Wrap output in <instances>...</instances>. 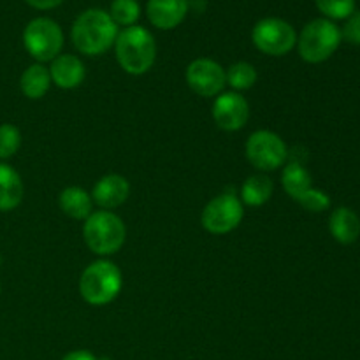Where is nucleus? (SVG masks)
<instances>
[{"label":"nucleus","instance_id":"nucleus-1","mask_svg":"<svg viewBox=\"0 0 360 360\" xmlns=\"http://www.w3.org/2000/svg\"><path fill=\"white\" fill-rule=\"evenodd\" d=\"M70 35L77 51L86 56H98L115 46L118 25L111 20L108 11L88 9L76 18Z\"/></svg>","mask_w":360,"mask_h":360},{"label":"nucleus","instance_id":"nucleus-2","mask_svg":"<svg viewBox=\"0 0 360 360\" xmlns=\"http://www.w3.org/2000/svg\"><path fill=\"white\" fill-rule=\"evenodd\" d=\"M115 51L120 67L132 76L146 74L153 67L155 58H157L155 37L139 25L118 32Z\"/></svg>","mask_w":360,"mask_h":360},{"label":"nucleus","instance_id":"nucleus-3","mask_svg":"<svg viewBox=\"0 0 360 360\" xmlns=\"http://www.w3.org/2000/svg\"><path fill=\"white\" fill-rule=\"evenodd\" d=\"M123 287L120 267L111 260L91 262L79 278V294L88 304L105 306L115 301Z\"/></svg>","mask_w":360,"mask_h":360},{"label":"nucleus","instance_id":"nucleus-4","mask_svg":"<svg viewBox=\"0 0 360 360\" xmlns=\"http://www.w3.org/2000/svg\"><path fill=\"white\" fill-rule=\"evenodd\" d=\"M83 238L88 248L97 255H115L127 239V227L112 211H95L84 220Z\"/></svg>","mask_w":360,"mask_h":360},{"label":"nucleus","instance_id":"nucleus-5","mask_svg":"<svg viewBox=\"0 0 360 360\" xmlns=\"http://www.w3.org/2000/svg\"><path fill=\"white\" fill-rule=\"evenodd\" d=\"M341 44V30L327 18L313 20L297 37L299 55L308 63H322L336 53Z\"/></svg>","mask_w":360,"mask_h":360},{"label":"nucleus","instance_id":"nucleus-6","mask_svg":"<svg viewBox=\"0 0 360 360\" xmlns=\"http://www.w3.org/2000/svg\"><path fill=\"white\" fill-rule=\"evenodd\" d=\"M25 49L32 58L42 62H53L63 48V32L56 21L49 18H35L25 27Z\"/></svg>","mask_w":360,"mask_h":360},{"label":"nucleus","instance_id":"nucleus-7","mask_svg":"<svg viewBox=\"0 0 360 360\" xmlns=\"http://www.w3.org/2000/svg\"><path fill=\"white\" fill-rule=\"evenodd\" d=\"M245 153L253 167L271 172L283 167L288 158V148L278 134L271 130H257L246 141Z\"/></svg>","mask_w":360,"mask_h":360},{"label":"nucleus","instance_id":"nucleus-8","mask_svg":"<svg viewBox=\"0 0 360 360\" xmlns=\"http://www.w3.org/2000/svg\"><path fill=\"white\" fill-rule=\"evenodd\" d=\"M252 41L264 55L283 56L295 48L297 34L294 27L281 18H264L253 27Z\"/></svg>","mask_w":360,"mask_h":360},{"label":"nucleus","instance_id":"nucleus-9","mask_svg":"<svg viewBox=\"0 0 360 360\" xmlns=\"http://www.w3.org/2000/svg\"><path fill=\"white\" fill-rule=\"evenodd\" d=\"M243 217H245V210H243L241 200L234 193H221L206 204L200 221L207 232L221 236L238 229Z\"/></svg>","mask_w":360,"mask_h":360},{"label":"nucleus","instance_id":"nucleus-10","mask_svg":"<svg viewBox=\"0 0 360 360\" xmlns=\"http://www.w3.org/2000/svg\"><path fill=\"white\" fill-rule=\"evenodd\" d=\"M186 83L199 97H218L227 84L224 67L211 58H197L186 67Z\"/></svg>","mask_w":360,"mask_h":360},{"label":"nucleus","instance_id":"nucleus-11","mask_svg":"<svg viewBox=\"0 0 360 360\" xmlns=\"http://www.w3.org/2000/svg\"><path fill=\"white\" fill-rule=\"evenodd\" d=\"M213 120L218 129L225 132L241 130L250 120V104L238 91L220 94L214 98Z\"/></svg>","mask_w":360,"mask_h":360},{"label":"nucleus","instance_id":"nucleus-12","mask_svg":"<svg viewBox=\"0 0 360 360\" xmlns=\"http://www.w3.org/2000/svg\"><path fill=\"white\" fill-rule=\"evenodd\" d=\"M90 195L98 207H102L104 211H111L122 206L129 199L130 185L123 176L105 174L95 183Z\"/></svg>","mask_w":360,"mask_h":360},{"label":"nucleus","instance_id":"nucleus-13","mask_svg":"<svg viewBox=\"0 0 360 360\" xmlns=\"http://www.w3.org/2000/svg\"><path fill=\"white\" fill-rule=\"evenodd\" d=\"M148 20L160 30L179 27L188 14V0H148Z\"/></svg>","mask_w":360,"mask_h":360},{"label":"nucleus","instance_id":"nucleus-14","mask_svg":"<svg viewBox=\"0 0 360 360\" xmlns=\"http://www.w3.org/2000/svg\"><path fill=\"white\" fill-rule=\"evenodd\" d=\"M49 76H51V83H55L62 90H74L81 86L86 70H84V63L76 55H58L51 62Z\"/></svg>","mask_w":360,"mask_h":360},{"label":"nucleus","instance_id":"nucleus-15","mask_svg":"<svg viewBox=\"0 0 360 360\" xmlns=\"http://www.w3.org/2000/svg\"><path fill=\"white\" fill-rule=\"evenodd\" d=\"M329 231L341 245H352L360 236V218L350 207H338L329 218Z\"/></svg>","mask_w":360,"mask_h":360},{"label":"nucleus","instance_id":"nucleus-16","mask_svg":"<svg viewBox=\"0 0 360 360\" xmlns=\"http://www.w3.org/2000/svg\"><path fill=\"white\" fill-rule=\"evenodd\" d=\"M60 210L74 220H86L94 213V199L81 186H69L58 197Z\"/></svg>","mask_w":360,"mask_h":360},{"label":"nucleus","instance_id":"nucleus-17","mask_svg":"<svg viewBox=\"0 0 360 360\" xmlns=\"http://www.w3.org/2000/svg\"><path fill=\"white\" fill-rule=\"evenodd\" d=\"M23 181L11 165L0 164V211H13L23 200Z\"/></svg>","mask_w":360,"mask_h":360},{"label":"nucleus","instance_id":"nucleus-18","mask_svg":"<svg viewBox=\"0 0 360 360\" xmlns=\"http://www.w3.org/2000/svg\"><path fill=\"white\" fill-rule=\"evenodd\" d=\"M21 91L25 97L37 101L48 94L49 86H51V76H49V69H46L42 63H34L28 67L20 79Z\"/></svg>","mask_w":360,"mask_h":360},{"label":"nucleus","instance_id":"nucleus-19","mask_svg":"<svg viewBox=\"0 0 360 360\" xmlns=\"http://www.w3.org/2000/svg\"><path fill=\"white\" fill-rule=\"evenodd\" d=\"M273 179L266 174H253L243 183L241 202L250 207L264 206L273 195Z\"/></svg>","mask_w":360,"mask_h":360},{"label":"nucleus","instance_id":"nucleus-20","mask_svg":"<svg viewBox=\"0 0 360 360\" xmlns=\"http://www.w3.org/2000/svg\"><path fill=\"white\" fill-rule=\"evenodd\" d=\"M283 190L294 200H299L309 188H311V176L306 171L304 165L299 162H288L281 174Z\"/></svg>","mask_w":360,"mask_h":360},{"label":"nucleus","instance_id":"nucleus-21","mask_svg":"<svg viewBox=\"0 0 360 360\" xmlns=\"http://www.w3.org/2000/svg\"><path fill=\"white\" fill-rule=\"evenodd\" d=\"M257 77H259V74H257L255 67L248 62L232 63L227 69V72H225L227 84L234 91L250 90L257 83Z\"/></svg>","mask_w":360,"mask_h":360},{"label":"nucleus","instance_id":"nucleus-22","mask_svg":"<svg viewBox=\"0 0 360 360\" xmlns=\"http://www.w3.org/2000/svg\"><path fill=\"white\" fill-rule=\"evenodd\" d=\"M109 16L118 27H134L141 16V6L137 0H112Z\"/></svg>","mask_w":360,"mask_h":360},{"label":"nucleus","instance_id":"nucleus-23","mask_svg":"<svg viewBox=\"0 0 360 360\" xmlns=\"http://www.w3.org/2000/svg\"><path fill=\"white\" fill-rule=\"evenodd\" d=\"M316 7L327 20H347L355 13V0H315Z\"/></svg>","mask_w":360,"mask_h":360},{"label":"nucleus","instance_id":"nucleus-24","mask_svg":"<svg viewBox=\"0 0 360 360\" xmlns=\"http://www.w3.org/2000/svg\"><path fill=\"white\" fill-rule=\"evenodd\" d=\"M21 146V134L11 123H4L0 125V158L7 160L13 155L18 153Z\"/></svg>","mask_w":360,"mask_h":360},{"label":"nucleus","instance_id":"nucleus-25","mask_svg":"<svg viewBox=\"0 0 360 360\" xmlns=\"http://www.w3.org/2000/svg\"><path fill=\"white\" fill-rule=\"evenodd\" d=\"M297 202L301 204L304 210L311 211V213H322V211L329 210L330 206L329 195H327L323 190L313 188V186L297 200Z\"/></svg>","mask_w":360,"mask_h":360},{"label":"nucleus","instance_id":"nucleus-26","mask_svg":"<svg viewBox=\"0 0 360 360\" xmlns=\"http://www.w3.org/2000/svg\"><path fill=\"white\" fill-rule=\"evenodd\" d=\"M341 39L348 41L350 44L360 46V13H354L347 18V23L341 30Z\"/></svg>","mask_w":360,"mask_h":360},{"label":"nucleus","instance_id":"nucleus-27","mask_svg":"<svg viewBox=\"0 0 360 360\" xmlns=\"http://www.w3.org/2000/svg\"><path fill=\"white\" fill-rule=\"evenodd\" d=\"M63 0H27L28 6H32L34 9L39 11H48V9H55L62 4Z\"/></svg>","mask_w":360,"mask_h":360},{"label":"nucleus","instance_id":"nucleus-28","mask_svg":"<svg viewBox=\"0 0 360 360\" xmlns=\"http://www.w3.org/2000/svg\"><path fill=\"white\" fill-rule=\"evenodd\" d=\"M62 360H98V359H95V355L86 350H74L70 352V354H67Z\"/></svg>","mask_w":360,"mask_h":360}]
</instances>
